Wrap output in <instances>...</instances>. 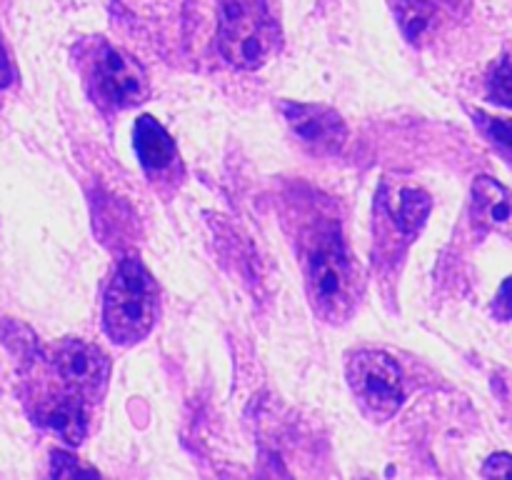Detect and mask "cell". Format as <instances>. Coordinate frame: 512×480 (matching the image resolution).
Instances as JSON below:
<instances>
[{"instance_id": "cell-4", "label": "cell", "mask_w": 512, "mask_h": 480, "mask_svg": "<svg viewBox=\"0 0 512 480\" xmlns=\"http://www.w3.org/2000/svg\"><path fill=\"white\" fill-rule=\"evenodd\" d=\"M348 383L363 413L375 423H385L403 403L400 365L383 350H358L348 363Z\"/></svg>"}, {"instance_id": "cell-3", "label": "cell", "mask_w": 512, "mask_h": 480, "mask_svg": "<svg viewBox=\"0 0 512 480\" xmlns=\"http://www.w3.org/2000/svg\"><path fill=\"white\" fill-rule=\"evenodd\" d=\"M218 45L235 68H260L275 48V25L265 0H220Z\"/></svg>"}, {"instance_id": "cell-17", "label": "cell", "mask_w": 512, "mask_h": 480, "mask_svg": "<svg viewBox=\"0 0 512 480\" xmlns=\"http://www.w3.org/2000/svg\"><path fill=\"white\" fill-rule=\"evenodd\" d=\"M493 315L498 320H512V275L500 285L493 300Z\"/></svg>"}, {"instance_id": "cell-5", "label": "cell", "mask_w": 512, "mask_h": 480, "mask_svg": "<svg viewBox=\"0 0 512 480\" xmlns=\"http://www.w3.org/2000/svg\"><path fill=\"white\" fill-rule=\"evenodd\" d=\"M90 78L95 85V98L108 103L110 108H128L148 95L143 68L135 63V58L108 43L98 45V53L90 65Z\"/></svg>"}, {"instance_id": "cell-16", "label": "cell", "mask_w": 512, "mask_h": 480, "mask_svg": "<svg viewBox=\"0 0 512 480\" xmlns=\"http://www.w3.org/2000/svg\"><path fill=\"white\" fill-rule=\"evenodd\" d=\"M485 478H512V455L495 453L485 460L483 465Z\"/></svg>"}, {"instance_id": "cell-2", "label": "cell", "mask_w": 512, "mask_h": 480, "mask_svg": "<svg viewBox=\"0 0 512 480\" xmlns=\"http://www.w3.org/2000/svg\"><path fill=\"white\" fill-rule=\"evenodd\" d=\"M308 290L315 310L338 323L353 310L355 265L335 230H328L308 253Z\"/></svg>"}, {"instance_id": "cell-15", "label": "cell", "mask_w": 512, "mask_h": 480, "mask_svg": "<svg viewBox=\"0 0 512 480\" xmlns=\"http://www.w3.org/2000/svg\"><path fill=\"white\" fill-rule=\"evenodd\" d=\"M98 470L90 468V465H83L78 458H73L70 453H63V450H55L53 463H50V475L55 478H70V475H95Z\"/></svg>"}, {"instance_id": "cell-14", "label": "cell", "mask_w": 512, "mask_h": 480, "mask_svg": "<svg viewBox=\"0 0 512 480\" xmlns=\"http://www.w3.org/2000/svg\"><path fill=\"white\" fill-rule=\"evenodd\" d=\"M488 95L493 103L512 108V60L503 58L495 65L488 80Z\"/></svg>"}, {"instance_id": "cell-10", "label": "cell", "mask_w": 512, "mask_h": 480, "mask_svg": "<svg viewBox=\"0 0 512 480\" xmlns=\"http://www.w3.org/2000/svg\"><path fill=\"white\" fill-rule=\"evenodd\" d=\"M43 423L53 430L55 435L70 445H78L88 430V413H85V400L80 395L68 393L48 405L43 415Z\"/></svg>"}, {"instance_id": "cell-11", "label": "cell", "mask_w": 512, "mask_h": 480, "mask_svg": "<svg viewBox=\"0 0 512 480\" xmlns=\"http://www.w3.org/2000/svg\"><path fill=\"white\" fill-rule=\"evenodd\" d=\"M430 195L423 190L403 188L398 190V200L393 203V215L405 233H418L430 213Z\"/></svg>"}, {"instance_id": "cell-1", "label": "cell", "mask_w": 512, "mask_h": 480, "mask_svg": "<svg viewBox=\"0 0 512 480\" xmlns=\"http://www.w3.org/2000/svg\"><path fill=\"white\" fill-rule=\"evenodd\" d=\"M155 308H158V288L153 275L138 258H125L105 290V330L115 343H135L153 328Z\"/></svg>"}, {"instance_id": "cell-12", "label": "cell", "mask_w": 512, "mask_h": 480, "mask_svg": "<svg viewBox=\"0 0 512 480\" xmlns=\"http://www.w3.org/2000/svg\"><path fill=\"white\" fill-rule=\"evenodd\" d=\"M473 118H475V123H478V128L483 130L485 138H488L490 143L500 150V153L508 155V158L512 160V120L510 118H495V115L480 113V110H475Z\"/></svg>"}, {"instance_id": "cell-7", "label": "cell", "mask_w": 512, "mask_h": 480, "mask_svg": "<svg viewBox=\"0 0 512 480\" xmlns=\"http://www.w3.org/2000/svg\"><path fill=\"white\" fill-rule=\"evenodd\" d=\"M283 113L290 128L295 130V135L318 153H338L345 140H348V128H345L343 118L333 108L285 103Z\"/></svg>"}, {"instance_id": "cell-13", "label": "cell", "mask_w": 512, "mask_h": 480, "mask_svg": "<svg viewBox=\"0 0 512 480\" xmlns=\"http://www.w3.org/2000/svg\"><path fill=\"white\" fill-rule=\"evenodd\" d=\"M430 20H433V8L428 0H403L400 3V23L413 43L430 28Z\"/></svg>"}, {"instance_id": "cell-8", "label": "cell", "mask_w": 512, "mask_h": 480, "mask_svg": "<svg viewBox=\"0 0 512 480\" xmlns=\"http://www.w3.org/2000/svg\"><path fill=\"white\" fill-rule=\"evenodd\" d=\"M470 213L478 228L505 230L512 223V193L490 175H480L473 183Z\"/></svg>"}, {"instance_id": "cell-9", "label": "cell", "mask_w": 512, "mask_h": 480, "mask_svg": "<svg viewBox=\"0 0 512 480\" xmlns=\"http://www.w3.org/2000/svg\"><path fill=\"white\" fill-rule=\"evenodd\" d=\"M135 153L140 165L150 173H158L173 165L175 160V140L168 130L153 118V115H140L135 120Z\"/></svg>"}, {"instance_id": "cell-18", "label": "cell", "mask_w": 512, "mask_h": 480, "mask_svg": "<svg viewBox=\"0 0 512 480\" xmlns=\"http://www.w3.org/2000/svg\"><path fill=\"white\" fill-rule=\"evenodd\" d=\"M13 83V65H10L8 53H5V45L0 40V88H8Z\"/></svg>"}, {"instance_id": "cell-6", "label": "cell", "mask_w": 512, "mask_h": 480, "mask_svg": "<svg viewBox=\"0 0 512 480\" xmlns=\"http://www.w3.org/2000/svg\"><path fill=\"white\" fill-rule=\"evenodd\" d=\"M55 370L70 393L83 400H98L108 388L110 360L98 345L85 340H63L55 348Z\"/></svg>"}]
</instances>
